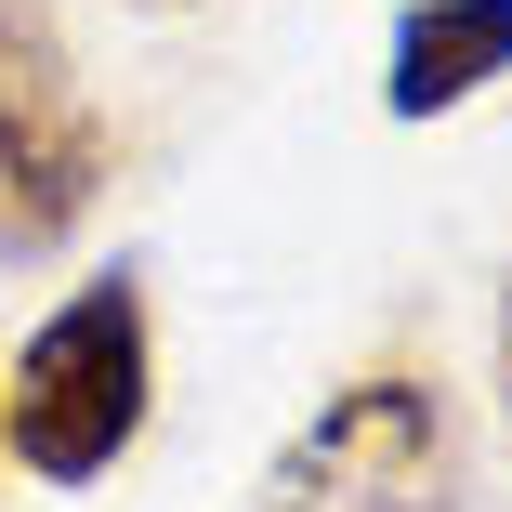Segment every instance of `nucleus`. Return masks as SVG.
<instances>
[{"mask_svg": "<svg viewBox=\"0 0 512 512\" xmlns=\"http://www.w3.org/2000/svg\"><path fill=\"white\" fill-rule=\"evenodd\" d=\"M145 407H158V316H145V276L119 263V276L66 289L14 342V368H0V447L40 486H92V473L132 460Z\"/></svg>", "mask_w": 512, "mask_h": 512, "instance_id": "obj_1", "label": "nucleus"}, {"mask_svg": "<svg viewBox=\"0 0 512 512\" xmlns=\"http://www.w3.org/2000/svg\"><path fill=\"white\" fill-rule=\"evenodd\" d=\"M263 512H486L447 381H434V368H368V381H342L316 421L289 434Z\"/></svg>", "mask_w": 512, "mask_h": 512, "instance_id": "obj_2", "label": "nucleus"}, {"mask_svg": "<svg viewBox=\"0 0 512 512\" xmlns=\"http://www.w3.org/2000/svg\"><path fill=\"white\" fill-rule=\"evenodd\" d=\"M106 171H119V132L79 92L53 14L40 0H0V263L66 250L92 224V197H106Z\"/></svg>", "mask_w": 512, "mask_h": 512, "instance_id": "obj_3", "label": "nucleus"}, {"mask_svg": "<svg viewBox=\"0 0 512 512\" xmlns=\"http://www.w3.org/2000/svg\"><path fill=\"white\" fill-rule=\"evenodd\" d=\"M486 79H512V0H407L394 14V53H381L394 119H447Z\"/></svg>", "mask_w": 512, "mask_h": 512, "instance_id": "obj_4", "label": "nucleus"}, {"mask_svg": "<svg viewBox=\"0 0 512 512\" xmlns=\"http://www.w3.org/2000/svg\"><path fill=\"white\" fill-rule=\"evenodd\" d=\"M499 407H512V289H499Z\"/></svg>", "mask_w": 512, "mask_h": 512, "instance_id": "obj_5", "label": "nucleus"}, {"mask_svg": "<svg viewBox=\"0 0 512 512\" xmlns=\"http://www.w3.org/2000/svg\"><path fill=\"white\" fill-rule=\"evenodd\" d=\"M132 14H211V0H132Z\"/></svg>", "mask_w": 512, "mask_h": 512, "instance_id": "obj_6", "label": "nucleus"}]
</instances>
